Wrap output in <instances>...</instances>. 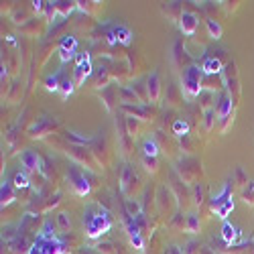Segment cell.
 <instances>
[{"label": "cell", "mask_w": 254, "mask_h": 254, "mask_svg": "<svg viewBox=\"0 0 254 254\" xmlns=\"http://www.w3.org/2000/svg\"><path fill=\"white\" fill-rule=\"evenodd\" d=\"M197 25H199V20H197L195 14H191V12H181V16H179V27H181L183 35H187V37L195 35Z\"/></svg>", "instance_id": "cell-5"}, {"label": "cell", "mask_w": 254, "mask_h": 254, "mask_svg": "<svg viewBox=\"0 0 254 254\" xmlns=\"http://www.w3.org/2000/svg\"><path fill=\"white\" fill-rule=\"evenodd\" d=\"M12 199H14V193H12V189H10V185H8V183H4V185H2V205L10 203Z\"/></svg>", "instance_id": "cell-22"}, {"label": "cell", "mask_w": 254, "mask_h": 254, "mask_svg": "<svg viewBox=\"0 0 254 254\" xmlns=\"http://www.w3.org/2000/svg\"><path fill=\"white\" fill-rule=\"evenodd\" d=\"M12 183H14V187H16V189H27V187L31 185V183H29V177H27V173H16Z\"/></svg>", "instance_id": "cell-17"}, {"label": "cell", "mask_w": 254, "mask_h": 254, "mask_svg": "<svg viewBox=\"0 0 254 254\" xmlns=\"http://www.w3.org/2000/svg\"><path fill=\"white\" fill-rule=\"evenodd\" d=\"M216 114H218L222 120H226V118L232 116V96H230V94H224V96L220 98V104H218Z\"/></svg>", "instance_id": "cell-11"}, {"label": "cell", "mask_w": 254, "mask_h": 254, "mask_svg": "<svg viewBox=\"0 0 254 254\" xmlns=\"http://www.w3.org/2000/svg\"><path fill=\"white\" fill-rule=\"evenodd\" d=\"M126 209H128V214L126 216H130V218H138L140 216V205L136 201H132V199L126 201Z\"/></svg>", "instance_id": "cell-20"}, {"label": "cell", "mask_w": 254, "mask_h": 254, "mask_svg": "<svg viewBox=\"0 0 254 254\" xmlns=\"http://www.w3.org/2000/svg\"><path fill=\"white\" fill-rule=\"evenodd\" d=\"M146 92H149V100L151 102H159V98H161V81H159V73L157 71H153L151 75H149V81H146Z\"/></svg>", "instance_id": "cell-8"}, {"label": "cell", "mask_w": 254, "mask_h": 254, "mask_svg": "<svg viewBox=\"0 0 254 254\" xmlns=\"http://www.w3.org/2000/svg\"><path fill=\"white\" fill-rule=\"evenodd\" d=\"M67 153H71V157H73L75 161H79V163H83V165L88 163L90 169H96V159H94V155L86 153V149H79V146L69 144V146H67Z\"/></svg>", "instance_id": "cell-6"}, {"label": "cell", "mask_w": 254, "mask_h": 254, "mask_svg": "<svg viewBox=\"0 0 254 254\" xmlns=\"http://www.w3.org/2000/svg\"><path fill=\"white\" fill-rule=\"evenodd\" d=\"M142 151H144L146 157H157V155H159V144H157V140H155V138H146V140L142 142Z\"/></svg>", "instance_id": "cell-12"}, {"label": "cell", "mask_w": 254, "mask_h": 254, "mask_svg": "<svg viewBox=\"0 0 254 254\" xmlns=\"http://www.w3.org/2000/svg\"><path fill=\"white\" fill-rule=\"evenodd\" d=\"M142 163H144V167L149 169V171H157V157H142Z\"/></svg>", "instance_id": "cell-25"}, {"label": "cell", "mask_w": 254, "mask_h": 254, "mask_svg": "<svg viewBox=\"0 0 254 254\" xmlns=\"http://www.w3.org/2000/svg\"><path fill=\"white\" fill-rule=\"evenodd\" d=\"M45 86H47V90H59V73L57 75H53V77H49L47 81H45Z\"/></svg>", "instance_id": "cell-26"}, {"label": "cell", "mask_w": 254, "mask_h": 254, "mask_svg": "<svg viewBox=\"0 0 254 254\" xmlns=\"http://www.w3.org/2000/svg\"><path fill=\"white\" fill-rule=\"evenodd\" d=\"M183 92L187 98H195L201 94V69L191 65L183 73Z\"/></svg>", "instance_id": "cell-2"}, {"label": "cell", "mask_w": 254, "mask_h": 254, "mask_svg": "<svg viewBox=\"0 0 254 254\" xmlns=\"http://www.w3.org/2000/svg\"><path fill=\"white\" fill-rule=\"evenodd\" d=\"M83 226H86V234L90 238H98L112 228V220L106 209L98 205H88L86 214H83Z\"/></svg>", "instance_id": "cell-1"}, {"label": "cell", "mask_w": 254, "mask_h": 254, "mask_svg": "<svg viewBox=\"0 0 254 254\" xmlns=\"http://www.w3.org/2000/svg\"><path fill=\"white\" fill-rule=\"evenodd\" d=\"M232 209H234V203H232V197H230V199H228V201H226L224 205H220V207H218L216 211H218V216H220V218H226V216L230 214Z\"/></svg>", "instance_id": "cell-21"}, {"label": "cell", "mask_w": 254, "mask_h": 254, "mask_svg": "<svg viewBox=\"0 0 254 254\" xmlns=\"http://www.w3.org/2000/svg\"><path fill=\"white\" fill-rule=\"evenodd\" d=\"M242 199L250 205H254V181H248V185L242 189Z\"/></svg>", "instance_id": "cell-14"}, {"label": "cell", "mask_w": 254, "mask_h": 254, "mask_svg": "<svg viewBox=\"0 0 254 254\" xmlns=\"http://www.w3.org/2000/svg\"><path fill=\"white\" fill-rule=\"evenodd\" d=\"M207 31H209V37H214V39H220L222 37V27L216 23V20H207Z\"/></svg>", "instance_id": "cell-18"}, {"label": "cell", "mask_w": 254, "mask_h": 254, "mask_svg": "<svg viewBox=\"0 0 254 254\" xmlns=\"http://www.w3.org/2000/svg\"><path fill=\"white\" fill-rule=\"evenodd\" d=\"M63 138H65V140H69V142H75V144H86V142H92V138L90 136H77L75 132H65V134H63Z\"/></svg>", "instance_id": "cell-15"}, {"label": "cell", "mask_w": 254, "mask_h": 254, "mask_svg": "<svg viewBox=\"0 0 254 254\" xmlns=\"http://www.w3.org/2000/svg\"><path fill=\"white\" fill-rule=\"evenodd\" d=\"M53 128H57V120L45 116V118H39V122L29 130V134H31V136H45V134H49Z\"/></svg>", "instance_id": "cell-4"}, {"label": "cell", "mask_w": 254, "mask_h": 254, "mask_svg": "<svg viewBox=\"0 0 254 254\" xmlns=\"http://www.w3.org/2000/svg\"><path fill=\"white\" fill-rule=\"evenodd\" d=\"M114 246H116L114 242H100V244L96 246V250H98V252H104V254H116V252L112 250Z\"/></svg>", "instance_id": "cell-23"}, {"label": "cell", "mask_w": 254, "mask_h": 254, "mask_svg": "<svg viewBox=\"0 0 254 254\" xmlns=\"http://www.w3.org/2000/svg\"><path fill=\"white\" fill-rule=\"evenodd\" d=\"M79 254H90V250H81V252H79Z\"/></svg>", "instance_id": "cell-30"}, {"label": "cell", "mask_w": 254, "mask_h": 254, "mask_svg": "<svg viewBox=\"0 0 254 254\" xmlns=\"http://www.w3.org/2000/svg\"><path fill=\"white\" fill-rule=\"evenodd\" d=\"M69 183L77 195H88L90 193V181L86 179V173H81L79 169L71 167L69 169Z\"/></svg>", "instance_id": "cell-3"}, {"label": "cell", "mask_w": 254, "mask_h": 254, "mask_svg": "<svg viewBox=\"0 0 254 254\" xmlns=\"http://www.w3.org/2000/svg\"><path fill=\"white\" fill-rule=\"evenodd\" d=\"M185 220H187V232H191V234L199 232V218L195 214H189Z\"/></svg>", "instance_id": "cell-16"}, {"label": "cell", "mask_w": 254, "mask_h": 254, "mask_svg": "<svg viewBox=\"0 0 254 254\" xmlns=\"http://www.w3.org/2000/svg\"><path fill=\"white\" fill-rule=\"evenodd\" d=\"M222 67H224V61L218 59L216 55H205L203 57L201 69H205L207 73H218V71H222Z\"/></svg>", "instance_id": "cell-10"}, {"label": "cell", "mask_w": 254, "mask_h": 254, "mask_svg": "<svg viewBox=\"0 0 254 254\" xmlns=\"http://www.w3.org/2000/svg\"><path fill=\"white\" fill-rule=\"evenodd\" d=\"M222 236H224V240H226V242H232L234 238H238V236H240V230L226 222V224H224V228H222Z\"/></svg>", "instance_id": "cell-13"}, {"label": "cell", "mask_w": 254, "mask_h": 254, "mask_svg": "<svg viewBox=\"0 0 254 254\" xmlns=\"http://www.w3.org/2000/svg\"><path fill=\"white\" fill-rule=\"evenodd\" d=\"M90 73H92V63H90L88 55H79V63L75 67V83H83Z\"/></svg>", "instance_id": "cell-7"}, {"label": "cell", "mask_w": 254, "mask_h": 254, "mask_svg": "<svg viewBox=\"0 0 254 254\" xmlns=\"http://www.w3.org/2000/svg\"><path fill=\"white\" fill-rule=\"evenodd\" d=\"M29 254H43V250H41V242H35V244L29 248Z\"/></svg>", "instance_id": "cell-29"}, {"label": "cell", "mask_w": 254, "mask_h": 254, "mask_svg": "<svg viewBox=\"0 0 254 254\" xmlns=\"http://www.w3.org/2000/svg\"><path fill=\"white\" fill-rule=\"evenodd\" d=\"M59 90H61L63 98H67V96L71 94V90H73V81H69V79H63V81H61V86H59Z\"/></svg>", "instance_id": "cell-24"}, {"label": "cell", "mask_w": 254, "mask_h": 254, "mask_svg": "<svg viewBox=\"0 0 254 254\" xmlns=\"http://www.w3.org/2000/svg\"><path fill=\"white\" fill-rule=\"evenodd\" d=\"M20 165L25 167V171L31 173L39 167V155L35 151H23L20 153Z\"/></svg>", "instance_id": "cell-9"}, {"label": "cell", "mask_w": 254, "mask_h": 254, "mask_svg": "<svg viewBox=\"0 0 254 254\" xmlns=\"http://www.w3.org/2000/svg\"><path fill=\"white\" fill-rule=\"evenodd\" d=\"M55 8H57V10L61 12V14H69L73 6H71L69 2H55Z\"/></svg>", "instance_id": "cell-28"}, {"label": "cell", "mask_w": 254, "mask_h": 254, "mask_svg": "<svg viewBox=\"0 0 254 254\" xmlns=\"http://www.w3.org/2000/svg\"><path fill=\"white\" fill-rule=\"evenodd\" d=\"M173 132H175V134H185V132H187V122L177 120V122L173 124Z\"/></svg>", "instance_id": "cell-27"}, {"label": "cell", "mask_w": 254, "mask_h": 254, "mask_svg": "<svg viewBox=\"0 0 254 254\" xmlns=\"http://www.w3.org/2000/svg\"><path fill=\"white\" fill-rule=\"evenodd\" d=\"M57 224H59V228H61L63 232H67V230L71 228V220H69V216L65 214V211L57 214Z\"/></svg>", "instance_id": "cell-19"}]
</instances>
